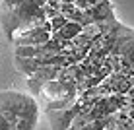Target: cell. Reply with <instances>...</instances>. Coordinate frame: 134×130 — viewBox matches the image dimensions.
<instances>
[{
  "mask_svg": "<svg viewBox=\"0 0 134 130\" xmlns=\"http://www.w3.org/2000/svg\"><path fill=\"white\" fill-rule=\"evenodd\" d=\"M105 126H107V118L101 117V118H93L90 122H84V124H78V122L72 120L68 130H105Z\"/></svg>",
  "mask_w": 134,
  "mask_h": 130,
  "instance_id": "7",
  "label": "cell"
},
{
  "mask_svg": "<svg viewBox=\"0 0 134 130\" xmlns=\"http://www.w3.org/2000/svg\"><path fill=\"white\" fill-rule=\"evenodd\" d=\"M39 97L47 101V105H53V103H60V101H76L78 91L74 86H68L60 80H53L41 87Z\"/></svg>",
  "mask_w": 134,
  "mask_h": 130,
  "instance_id": "2",
  "label": "cell"
},
{
  "mask_svg": "<svg viewBox=\"0 0 134 130\" xmlns=\"http://www.w3.org/2000/svg\"><path fill=\"white\" fill-rule=\"evenodd\" d=\"M86 14L91 18L93 24H107V21H115L113 4H111V0H105V2H101V4H95V6L87 8Z\"/></svg>",
  "mask_w": 134,
  "mask_h": 130,
  "instance_id": "5",
  "label": "cell"
},
{
  "mask_svg": "<svg viewBox=\"0 0 134 130\" xmlns=\"http://www.w3.org/2000/svg\"><path fill=\"white\" fill-rule=\"evenodd\" d=\"M76 0H60V4H74Z\"/></svg>",
  "mask_w": 134,
  "mask_h": 130,
  "instance_id": "13",
  "label": "cell"
},
{
  "mask_svg": "<svg viewBox=\"0 0 134 130\" xmlns=\"http://www.w3.org/2000/svg\"><path fill=\"white\" fill-rule=\"evenodd\" d=\"M47 41H51V31L43 25L16 35L12 39V43L14 47H39V45H45Z\"/></svg>",
  "mask_w": 134,
  "mask_h": 130,
  "instance_id": "4",
  "label": "cell"
},
{
  "mask_svg": "<svg viewBox=\"0 0 134 130\" xmlns=\"http://www.w3.org/2000/svg\"><path fill=\"white\" fill-rule=\"evenodd\" d=\"M18 2H20V0H0V16L6 14V12H10Z\"/></svg>",
  "mask_w": 134,
  "mask_h": 130,
  "instance_id": "11",
  "label": "cell"
},
{
  "mask_svg": "<svg viewBox=\"0 0 134 130\" xmlns=\"http://www.w3.org/2000/svg\"><path fill=\"white\" fill-rule=\"evenodd\" d=\"M14 56L18 58H35L37 47H14Z\"/></svg>",
  "mask_w": 134,
  "mask_h": 130,
  "instance_id": "9",
  "label": "cell"
},
{
  "mask_svg": "<svg viewBox=\"0 0 134 130\" xmlns=\"http://www.w3.org/2000/svg\"><path fill=\"white\" fill-rule=\"evenodd\" d=\"M101 2H105V0H87V6H95V4H101Z\"/></svg>",
  "mask_w": 134,
  "mask_h": 130,
  "instance_id": "12",
  "label": "cell"
},
{
  "mask_svg": "<svg viewBox=\"0 0 134 130\" xmlns=\"http://www.w3.org/2000/svg\"><path fill=\"white\" fill-rule=\"evenodd\" d=\"M41 10H43V14H45L47 20H53V18L60 16V2H47Z\"/></svg>",
  "mask_w": 134,
  "mask_h": 130,
  "instance_id": "8",
  "label": "cell"
},
{
  "mask_svg": "<svg viewBox=\"0 0 134 130\" xmlns=\"http://www.w3.org/2000/svg\"><path fill=\"white\" fill-rule=\"evenodd\" d=\"M82 101L78 99L72 107L64 111H47L49 113V120H51V130H68V126L72 124V120L82 113Z\"/></svg>",
  "mask_w": 134,
  "mask_h": 130,
  "instance_id": "3",
  "label": "cell"
},
{
  "mask_svg": "<svg viewBox=\"0 0 134 130\" xmlns=\"http://www.w3.org/2000/svg\"><path fill=\"white\" fill-rule=\"evenodd\" d=\"M66 21H68V20L62 16V14H60V16H57V18H53V20H49V29H51V35H53V33H57V31H60V29H62V25L66 24Z\"/></svg>",
  "mask_w": 134,
  "mask_h": 130,
  "instance_id": "10",
  "label": "cell"
},
{
  "mask_svg": "<svg viewBox=\"0 0 134 130\" xmlns=\"http://www.w3.org/2000/svg\"><path fill=\"white\" fill-rule=\"evenodd\" d=\"M82 31H84V27H82L80 24H76V21H66L60 31H57V33L51 35V39L60 41V43H72Z\"/></svg>",
  "mask_w": 134,
  "mask_h": 130,
  "instance_id": "6",
  "label": "cell"
},
{
  "mask_svg": "<svg viewBox=\"0 0 134 130\" xmlns=\"http://www.w3.org/2000/svg\"><path fill=\"white\" fill-rule=\"evenodd\" d=\"M20 115H39L35 97L12 89L0 91V130H14Z\"/></svg>",
  "mask_w": 134,
  "mask_h": 130,
  "instance_id": "1",
  "label": "cell"
}]
</instances>
